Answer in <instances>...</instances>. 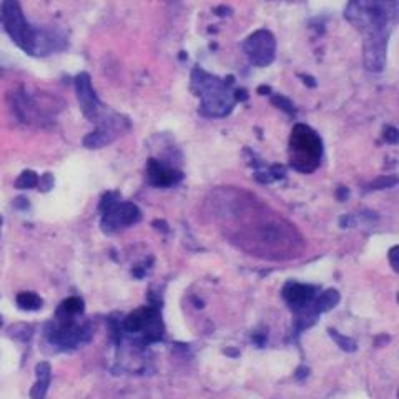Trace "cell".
Here are the masks:
<instances>
[{
    "mask_svg": "<svg viewBox=\"0 0 399 399\" xmlns=\"http://www.w3.org/2000/svg\"><path fill=\"white\" fill-rule=\"evenodd\" d=\"M0 20L12 42L29 55H46L47 52L59 50L55 47V43L59 42L55 40V35L52 37L30 25L19 0H4L0 7Z\"/></svg>",
    "mask_w": 399,
    "mask_h": 399,
    "instance_id": "1",
    "label": "cell"
},
{
    "mask_svg": "<svg viewBox=\"0 0 399 399\" xmlns=\"http://www.w3.org/2000/svg\"><path fill=\"white\" fill-rule=\"evenodd\" d=\"M233 77L221 80L200 66L192 70V92L200 99V115L206 118H221L232 113L234 104Z\"/></svg>",
    "mask_w": 399,
    "mask_h": 399,
    "instance_id": "2",
    "label": "cell"
},
{
    "mask_svg": "<svg viewBox=\"0 0 399 399\" xmlns=\"http://www.w3.org/2000/svg\"><path fill=\"white\" fill-rule=\"evenodd\" d=\"M344 17L363 35V40L389 37L399 19L388 0H349Z\"/></svg>",
    "mask_w": 399,
    "mask_h": 399,
    "instance_id": "3",
    "label": "cell"
},
{
    "mask_svg": "<svg viewBox=\"0 0 399 399\" xmlns=\"http://www.w3.org/2000/svg\"><path fill=\"white\" fill-rule=\"evenodd\" d=\"M323 153H325V148H323V141L318 133L303 123L295 125L291 132L290 148H288L291 167L296 172L309 175L319 167Z\"/></svg>",
    "mask_w": 399,
    "mask_h": 399,
    "instance_id": "4",
    "label": "cell"
},
{
    "mask_svg": "<svg viewBox=\"0 0 399 399\" xmlns=\"http://www.w3.org/2000/svg\"><path fill=\"white\" fill-rule=\"evenodd\" d=\"M122 328L123 332H127V335H140L141 341L146 344L162 341L163 332H165L158 304H150L135 309V312L130 313L123 319Z\"/></svg>",
    "mask_w": 399,
    "mask_h": 399,
    "instance_id": "5",
    "label": "cell"
},
{
    "mask_svg": "<svg viewBox=\"0 0 399 399\" xmlns=\"http://www.w3.org/2000/svg\"><path fill=\"white\" fill-rule=\"evenodd\" d=\"M47 338L60 348H75L92 338L90 325H77L74 319H57L47 326Z\"/></svg>",
    "mask_w": 399,
    "mask_h": 399,
    "instance_id": "6",
    "label": "cell"
},
{
    "mask_svg": "<svg viewBox=\"0 0 399 399\" xmlns=\"http://www.w3.org/2000/svg\"><path fill=\"white\" fill-rule=\"evenodd\" d=\"M243 52L255 66H268L273 64L274 52H276V40L274 35L266 29H260L253 32L243 42Z\"/></svg>",
    "mask_w": 399,
    "mask_h": 399,
    "instance_id": "7",
    "label": "cell"
},
{
    "mask_svg": "<svg viewBox=\"0 0 399 399\" xmlns=\"http://www.w3.org/2000/svg\"><path fill=\"white\" fill-rule=\"evenodd\" d=\"M102 215V230L105 233H115L118 230L127 228V226L136 225L141 220L140 208L132 202H122L115 203L112 208L100 213Z\"/></svg>",
    "mask_w": 399,
    "mask_h": 399,
    "instance_id": "8",
    "label": "cell"
},
{
    "mask_svg": "<svg viewBox=\"0 0 399 399\" xmlns=\"http://www.w3.org/2000/svg\"><path fill=\"white\" fill-rule=\"evenodd\" d=\"M75 92H77V99L78 105L82 113L85 115L88 120H93L99 117L102 104L97 97L95 88L92 85V78L87 72H80L77 77H75Z\"/></svg>",
    "mask_w": 399,
    "mask_h": 399,
    "instance_id": "9",
    "label": "cell"
},
{
    "mask_svg": "<svg viewBox=\"0 0 399 399\" xmlns=\"http://www.w3.org/2000/svg\"><path fill=\"white\" fill-rule=\"evenodd\" d=\"M128 127V120L117 117V118H108L105 120L102 125L88 133V135L83 139V146L88 150H97L102 148V146L112 144L115 140V136L118 135L123 128Z\"/></svg>",
    "mask_w": 399,
    "mask_h": 399,
    "instance_id": "10",
    "label": "cell"
},
{
    "mask_svg": "<svg viewBox=\"0 0 399 399\" xmlns=\"http://www.w3.org/2000/svg\"><path fill=\"white\" fill-rule=\"evenodd\" d=\"M146 176H148L150 185L155 188H172L183 180V173L165 165L157 158H150L146 163Z\"/></svg>",
    "mask_w": 399,
    "mask_h": 399,
    "instance_id": "11",
    "label": "cell"
},
{
    "mask_svg": "<svg viewBox=\"0 0 399 399\" xmlns=\"http://www.w3.org/2000/svg\"><path fill=\"white\" fill-rule=\"evenodd\" d=\"M389 37H376L363 40V62L370 72H381L386 65Z\"/></svg>",
    "mask_w": 399,
    "mask_h": 399,
    "instance_id": "12",
    "label": "cell"
},
{
    "mask_svg": "<svg viewBox=\"0 0 399 399\" xmlns=\"http://www.w3.org/2000/svg\"><path fill=\"white\" fill-rule=\"evenodd\" d=\"M314 291L316 288L309 286V285H301V283L290 281L286 283V286L283 288V300L286 301V304L290 306V309L293 313L300 312L304 306L312 304L314 301Z\"/></svg>",
    "mask_w": 399,
    "mask_h": 399,
    "instance_id": "13",
    "label": "cell"
},
{
    "mask_svg": "<svg viewBox=\"0 0 399 399\" xmlns=\"http://www.w3.org/2000/svg\"><path fill=\"white\" fill-rule=\"evenodd\" d=\"M35 372H37V383L34 384L32 391H30V398L46 399L48 386H50V379H52V368L47 361H42L38 363L37 368H35Z\"/></svg>",
    "mask_w": 399,
    "mask_h": 399,
    "instance_id": "14",
    "label": "cell"
},
{
    "mask_svg": "<svg viewBox=\"0 0 399 399\" xmlns=\"http://www.w3.org/2000/svg\"><path fill=\"white\" fill-rule=\"evenodd\" d=\"M85 312V303H83L82 298L78 296H70L62 301V303L57 306L55 318L57 319H74L78 314H82Z\"/></svg>",
    "mask_w": 399,
    "mask_h": 399,
    "instance_id": "15",
    "label": "cell"
},
{
    "mask_svg": "<svg viewBox=\"0 0 399 399\" xmlns=\"http://www.w3.org/2000/svg\"><path fill=\"white\" fill-rule=\"evenodd\" d=\"M17 306L22 312H38V309H42L43 300L32 291H24L17 295Z\"/></svg>",
    "mask_w": 399,
    "mask_h": 399,
    "instance_id": "16",
    "label": "cell"
},
{
    "mask_svg": "<svg viewBox=\"0 0 399 399\" xmlns=\"http://www.w3.org/2000/svg\"><path fill=\"white\" fill-rule=\"evenodd\" d=\"M340 303V293L336 290H326L323 291L321 295L314 300V306H316L318 313H325L330 312V309L335 308L336 304Z\"/></svg>",
    "mask_w": 399,
    "mask_h": 399,
    "instance_id": "17",
    "label": "cell"
},
{
    "mask_svg": "<svg viewBox=\"0 0 399 399\" xmlns=\"http://www.w3.org/2000/svg\"><path fill=\"white\" fill-rule=\"evenodd\" d=\"M38 185V175L34 170H25L15 180V188L19 190H32Z\"/></svg>",
    "mask_w": 399,
    "mask_h": 399,
    "instance_id": "18",
    "label": "cell"
},
{
    "mask_svg": "<svg viewBox=\"0 0 399 399\" xmlns=\"http://www.w3.org/2000/svg\"><path fill=\"white\" fill-rule=\"evenodd\" d=\"M399 183V176L394 175H383L379 178H376L372 183L368 186V192H378V190H386L391 188V186H396Z\"/></svg>",
    "mask_w": 399,
    "mask_h": 399,
    "instance_id": "19",
    "label": "cell"
},
{
    "mask_svg": "<svg viewBox=\"0 0 399 399\" xmlns=\"http://www.w3.org/2000/svg\"><path fill=\"white\" fill-rule=\"evenodd\" d=\"M330 336L332 340H335V343L340 346L341 349L346 353H353V351H356V348H358V344H356V341L351 340V338H348V336H343V335H340L338 331L336 330H330Z\"/></svg>",
    "mask_w": 399,
    "mask_h": 399,
    "instance_id": "20",
    "label": "cell"
},
{
    "mask_svg": "<svg viewBox=\"0 0 399 399\" xmlns=\"http://www.w3.org/2000/svg\"><path fill=\"white\" fill-rule=\"evenodd\" d=\"M272 104L274 106H278V108L281 110V112H285L286 115H290L291 118L296 117V106L293 105V102L290 99H286V97L274 93V95H272Z\"/></svg>",
    "mask_w": 399,
    "mask_h": 399,
    "instance_id": "21",
    "label": "cell"
},
{
    "mask_svg": "<svg viewBox=\"0 0 399 399\" xmlns=\"http://www.w3.org/2000/svg\"><path fill=\"white\" fill-rule=\"evenodd\" d=\"M53 183H55V178H53V175L52 173H43L42 176L38 178V190L42 193H47V192H50V190L53 188Z\"/></svg>",
    "mask_w": 399,
    "mask_h": 399,
    "instance_id": "22",
    "label": "cell"
},
{
    "mask_svg": "<svg viewBox=\"0 0 399 399\" xmlns=\"http://www.w3.org/2000/svg\"><path fill=\"white\" fill-rule=\"evenodd\" d=\"M383 139H384L386 144H389V145H398V144H399V130H398V128L391 127V125L384 127V130H383Z\"/></svg>",
    "mask_w": 399,
    "mask_h": 399,
    "instance_id": "23",
    "label": "cell"
},
{
    "mask_svg": "<svg viewBox=\"0 0 399 399\" xmlns=\"http://www.w3.org/2000/svg\"><path fill=\"white\" fill-rule=\"evenodd\" d=\"M388 260H389V265L393 266V270L396 273H399V245L393 246L391 250L388 253Z\"/></svg>",
    "mask_w": 399,
    "mask_h": 399,
    "instance_id": "24",
    "label": "cell"
},
{
    "mask_svg": "<svg viewBox=\"0 0 399 399\" xmlns=\"http://www.w3.org/2000/svg\"><path fill=\"white\" fill-rule=\"evenodd\" d=\"M270 175H272V178L273 181H276V180H283L286 176V168L283 167V165H273L272 168H270Z\"/></svg>",
    "mask_w": 399,
    "mask_h": 399,
    "instance_id": "25",
    "label": "cell"
},
{
    "mask_svg": "<svg viewBox=\"0 0 399 399\" xmlns=\"http://www.w3.org/2000/svg\"><path fill=\"white\" fill-rule=\"evenodd\" d=\"M336 198H338L340 202H346V200L349 198V190L346 188V186H340V188L336 190Z\"/></svg>",
    "mask_w": 399,
    "mask_h": 399,
    "instance_id": "26",
    "label": "cell"
},
{
    "mask_svg": "<svg viewBox=\"0 0 399 399\" xmlns=\"http://www.w3.org/2000/svg\"><path fill=\"white\" fill-rule=\"evenodd\" d=\"M300 78L303 80V83L306 87H309V88L316 87V80H314V77H312V75H300Z\"/></svg>",
    "mask_w": 399,
    "mask_h": 399,
    "instance_id": "27",
    "label": "cell"
},
{
    "mask_svg": "<svg viewBox=\"0 0 399 399\" xmlns=\"http://www.w3.org/2000/svg\"><path fill=\"white\" fill-rule=\"evenodd\" d=\"M234 100L246 102L248 100V92L243 90V88H237V90H234Z\"/></svg>",
    "mask_w": 399,
    "mask_h": 399,
    "instance_id": "28",
    "label": "cell"
},
{
    "mask_svg": "<svg viewBox=\"0 0 399 399\" xmlns=\"http://www.w3.org/2000/svg\"><path fill=\"white\" fill-rule=\"evenodd\" d=\"M340 223L343 228H349V226H353L354 225V218L353 216H343V218L340 220Z\"/></svg>",
    "mask_w": 399,
    "mask_h": 399,
    "instance_id": "29",
    "label": "cell"
},
{
    "mask_svg": "<svg viewBox=\"0 0 399 399\" xmlns=\"http://www.w3.org/2000/svg\"><path fill=\"white\" fill-rule=\"evenodd\" d=\"M13 206L22 208V210H24V208H29V202H27L24 197H20V198H17L15 202H13Z\"/></svg>",
    "mask_w": 399,
    "mask_h": 399,
    "instance_id": "30",
    "label": "cell"
},
{
    "mask_svg": "<svg viewBox=\"0 0 399 399\" xmlns=\"http://www.w3.org/2000/svg\"><path fill=\"white\" fill-rule=\"evenodd\" d=\"M309 374V370L308 368H298V370H296V378H300V379H303V378H306V376Z\"/></svg>",
    "mask_w": 399,
    "mask_h": 399,
    "instance_id": "31",
    "label": "cell"
},
{
    "mask_svg": "<svg viewBox=\"0 0 399 399\" xmlns=\"http://www.w3.org/2000/svg\"><path fill=\"white\" fill-rule=\"evenodd\" d=\"M152 225H153L155 228H157V230H160V232H167V230H168V225L165 223V221H160V220H157V221H153Z\"/></svg>",
    "mask_w": 399,
    "mask_h": 399,
    "instance_id": "32",
    "label": "cell"
},
{
    "mask_svg": "<svg viewBox=\"0 0 399 399\" xmlns=\"http://www.w3.org/2000/svg\"><path fill=\"white\" fill-rule=\"evenodd\" d=\"M215 12H216V15H221V17H225V15H228V13H232V10H230L228 7H216L215 8Z\"/></svg>",
    "mask_w": 399,
    "mask_h": 399,
    "instance_id": "33",
    "label": "cell"
},
{
    "mask_svg": "<svg viewBox=\"0 0 399 399\" xmlns=\"http://www.w3.org/2000/svg\"><path fill=\"white\" fill-rule=\"evenodd\" d=\"M256 92H258L260 95H270V93H273L272 88H270L268 85H260L258 88H256Z\"/></svg>",
    "mask_w": 399,
    "mask_h": 399,
    "instance_id": "34",
    "label": "cell"
},
{
    "mask_svg": "<svg viewBox=\"0 0 399 399\" xmlns=\"http://www.w3.org/2000/svg\"><path fill=\"white\" fill-rule=\"evenodd\" d=\"M265 338H266V336L263 335V332H261V335H255V336H253V340H255V343L258 344V346H263V344H265Z\"/></svg>",
    "mask_w": 399,
    "mask_h": 399,
    "instance_id": "35",
    "label": "cell"
},
{
    "mask_svg": "<svg viewBox=\"0 0 399 399\" xmlns=\"http://www.w3.org/2000/svg\"><path fill=\"white\" fill-rule=\"evenodd\" d=\"M389 4H391V7L394 8V10H396V13L399 15V0H388Z\"/></svg>",
    "mask_w": 399,
    "mask_h": 399,
    "instance_id": "36",
    "label": "cell"
},
{
    "mask_svg": "<svg viewBox=\"0 0 399 399\" xmlns=\"http://www.w3.org/2000/svg\"><path fill=\"white\" fill-rule=\"evenodd\" d=\"M388 341H389V336H383V338H378V340H376V346H381V344L388 343Z\"/></svg>",
    "mask_w": 399,
    "mask_h": 399,
    "instance_id": "37",
    "label": "cell"
},
{
    "mask_svg": "<svg viewBox=\"0 0 399 399\" xmlns=\"http://www.w3.org/2000/svg\"><path fill=\"white\" fill-rule=\"evenodd\" d=\"M226 353L232 354V356H238V351H234V349H233V351H232V349H228V351H226Z\"/></svg>",
    "mask_w": 399,
    "mask_h": 399,
    "instance_id": "38",
    "label": "cell"
},
{
    "mask_svg": "<svg viewBox=\"0 0 399 399\" xmlns=\"http://www.w3.org/2000/svg\"><path fill=\"white\" fill-rule=\"evenodd\" d=\"M0 226H2V218H0Z\"/></svg>",
    "mask_w": 399,
    "mask_h": 399,
    "instance_id": "39",
    "label": "cell"
},
{
    "mask_svg": "<svg viewBox=\"0 0 399 399\" xmlns=\"http://www.w3.org/2000/svg\"><path fill=\"white\" fill-rule=\"evenodd\" d=\"M398 303H399V293H398Z\"/></svg>",
    "mask_w": 399,
    "mask_h": 399,
    "instance_id": "40",
    "label": "cell"
},
{
    "mask_svg": "<svg viewBox=\"0 0 399 399\" xmlns=\"http://www.w3.org/2000/svg\"><path fill=\"white\" fill-rule=\"evenodd\" d=\"M398 398H399V391H398Z\"/></svg>",
    "mask_w": 399,
    "mask_h": 399,
    "instance_id": "41",
    "label": "cell"
}]
</instances>
